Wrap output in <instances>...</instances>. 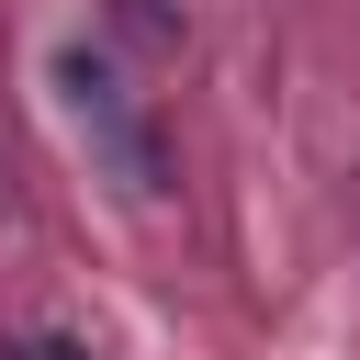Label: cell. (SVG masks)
Instances as JSON below:
<instances>
[{"mask_svg": "<svg viewBox=\"0 0 360 360\" xmlns=\"http://www.w3.org/2000/svg\"><path fill=\"white\" fill-rule=\"evenodd\" d=\"M56 101H68V124L90 135V158L124 180V191H169V158H158V124L135 112V90L112 79V56H90V45H68L56 56Z\"/></svg>", "mask_w": 360, "mask_h": 360, "instance_id": "obj_1", "label": "cell"}, {"mask_svg": "<svg viewBox=\"0 0 360 360\" xmlns=\"http://www.w3.org/2000/svg\"><path fill=\"white\" fill-rule=\"evenodd\" d=\"M0 360H90V349H79V338H11Z\"/></svg>", "mask_w": 360, "mask_h": 360, "instance_id": "obj_2", "label": "cell"}]
</instances>
